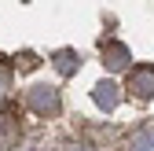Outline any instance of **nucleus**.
<instances>
[{"mask_svg": "<svg viewBox=\"0 0 154 151\" xmlns=\"http://www.w3.org/2000/svg\"><path fill=\"white\" fill-rule=\"evenodd\" d=\"M125 96L136 103L154 100V63H136L125 74Z\"/></svg>", "mask_w": 154, "mask_h": 151, "instance_id": "nucleus-1", "label": "nucleus"}, {"mask_svg": "<svg viewBox=\"0 0 154 151\" xmlns=\"http://www.w3.org/2000/svg\"><path fill=\"white\" fill-rule=\"evenodd\" d=\"M26 107L37 118H55L63 111V96L55 85H33V88H26Z\"/></svg>", "mask_w": 154, "mask_h": 151, "instance_id": "nucleus-2", "label": "nucleus"}, {"mask_svg": "<svg viewBox=\"0 0 154 151\" xmlns=\"http://www.w3.org/2000/svg\"><path fill=\"white\" fill-rule=\"evenodd\" d=\"M103 66L110 70V74H128L132 70V52L121 44V41H103Z\"/></svg>", "mask_w": 154, "mask_h": 151, "instance_id": "nucleus-3", "label": "nucleus"}, {"mask_svg": "<svg viewBox=\"0 0 154 151\" xmlns=\"http://www.w3.org/2000/svg\"><path fill=\"white\" fill-rule=\"evenodd\" d=\"M92 100H95V107L99 111H114L121 103V85H114V81H99L92 88Z\"/></svg>", "mask_w": 154, "mask_h": 151, "instance_id": "nucleus-4", "label": "nucleus"}, {"mask_svg": "<svg viewBox=\"0 0 154 151\" xmlns=\"http://www.w3.org/2000/svg\"><path fill=\"white\" fill-rule=\"evenodd\" d=\"M51 66L63 74V78H73L77 70H81V55H77V48H59L51 52Z\"/></svg>", "mask_w": 154, "mask_h": 151, "instance_id": "nucleus-5", "label": "nucleus"}, {"mask_svg": "<svg viewBox=\"0 0 154 151\" xmlns=\"http://www.w3.org/2000/svg\"><path fill=\"white\" fill-rule=\"evenodd\" d=\"M125 151H154V122H143L140 129H132Z\"/></svg>", "mask_w": 154, "mask_h": 151, "instance_id": "nucleus-6", "label": "nucleus"}, {"mask_svg": "<svg viewBox=\"0 0 154 151\" xmlns=\"http://www.w3.org/2000/svg\"><path fill=\"white\" fill-rule=\"evenodd\" d=\"M11 66H15V70H37V66H41V55L26 48V52H18V55H15V63H11Z\"/></svg>", "mask_w": 154, "mask_h": 151, "instance_id": "nucleus-7", "label": "nucleus"}, {"mask_svg": "<svg viewBox=\"0 0 154 151\" xmlns=\"http://www.w3.org/2000/svg\"><path fill=\"white\" fill-rule=\"evenodd\" d=\"M8 85H11V66H8L4 59H0V92H4Z\"/></svg>", "mask_w": 154, "mask_h": 151, "instance_id": "nucleus-8", "label": "nucleus"}, {"mask_svg": "<svg viewBox=\"0 0 154 151\" xmlns=\"http://www.w3.org/2000/svg\"><path fill=\"white\" fill-rule=\"evenodd\" d=\"M66 151H92V147H85V144H73V147H66Z\"/></svg>", "mask_w": 154, "mask_h": 151, "instance_id": "nucleus-9", "label": "nucleus"}]
</instances>
